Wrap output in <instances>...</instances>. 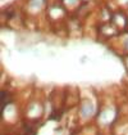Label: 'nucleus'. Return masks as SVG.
<instances>
[{"label":"nucleus","mask_w":128,"mask_h":135,"mask_svg":"<svg viewBox=\"0 0 128 135\" xmlns=\"http://www.w3.org/2000/svg\"><path fill=\"white\" fill-rule=\"evenodd\" d=\"M113 13H114V11L111 8H109V5L101 7L99 9V14H97V23H110Z\"/></svg>","instance_id":"6e6552de"},{"label":"nucleus","mask_w":128,"mask_h":135,"mask_svg":"<svg viewBox=\"0 0 128 135\" xmlns=\"http://www.w3.org/2000/svg\"><path fill=\"white\" fill-rule=\"evenodd\" d=\"M86 59H87V57L86 55H83V57H81V63H85Z\"/></svg>","instance_id":"f8f14e48"},{"label":"nucleus","mask_w":128,"mask_h":135,"mask_svg":"<svg viewBox=\"0 0 128 135\" xmlns=\"http://www.w3.org/2000/svg\"><path fill=\"white\" fill-rule=\"evenodd\" d=\"M96 32H97V37L101 39V40H114L119 37L122 35V32L118 30L117 27L110 22V23H97V28H96Z\"/></svg>","instance_id":"20e7f679"},{"label":"nucleus","mask_w":128,"mask_h":135,"mask_svg":"<svg viewBox=\"0 0 128 135\" xmlns=\"http://www.w3.org/2000/svg\"><path fill=\"white\" fill-rule=\"evenodd\" d=\"M99 105H100V98H97L96 95L95 97L85 95L83 91L81 90V102L76 108V114L79 125L95 122Z\"/></svg>","instance_id":"f257e3e1"},{"label":"nucleus","mask_w":128,"mask_h":135,"mask_svg":"<svg viewBox=\"0 0 128 135\" xmlns=\"http://www.w3.org/2000/svg\"><path fill=\"white\" fill-rule=\"evenodd\" d=\"M115 4V9H120L128 13V0H113Z\"/></svg>","instance_id":"9d476101"},{"label":"nucleus","mask_w":128,"mask_h":135,"mask_svg":"<svg viewBox=\"0 0 128 135\" xmlns=\"http://www.w3.org/2000/svg\"><path fill=\"white\" fill-rule=\"evenodd\" d=\"M111 23L122 33L128 32V13L124 11H120V9L114 11L113 17H111Z\"/></svg>","instance_id":"423d86ee"},{"label":"nucleus","mask_w":128,"mask_h":135,"mask_svg":"<svg viewBox=\"0 0 128 135\" xmlns=\"http://www.w3.org/2000/svg\"><path fill=\"white\" fill-rule=\"evenodd\" d=\"M49 3H50L49 0H26V4L23 8L27 16L36 17L40 13H45Z\"/></svg>","instance_id":"39448f33"},{"label":"nucleus","mask_w":128,"mask_h":135,"mask_svg":"<svg viewBox=\"0 0 128 135\" xmlns=\"http://www.w3.org/2000/svg\"><path fill=\"white\" fill-rule=\"evenodd\" d=\"M105 1H106V3H110V1H113V0H105Z\"/></svg>","instance_id":"ddd939ff"},{"label":"nucleus","mask_w":128,"mask_h":135,"mask_svg":"<svg viewBox=\"0 0 128 135\" xmlns=\"http://www.w3.org/2000/svg\"><path fill=\"white\" fill-rule=\"evenodd\" d=\"M69 13L65 11L63 5L59 1H54V3H49L46 11H45V17L50 25H65V22L69 18Z\"/></svg>","instance_id":"7ed1b4c3"},{"label":"nucleus","mask_w":128,"mask_h":135,"mask_svg":"<svg viewBox=\"0 0 128 135\" xmlns=\"http://www.w3.org/2000/svg\"><path fill=\"white\" fill-rule=\"evenodd\" d=\"M123 135H128V131H127V133H126V134H123Z\"/></svg>","instance_id":"4468645a"},{"label":"nucleus","mask_w":128,"mask_h":135,"mask_svg":"<svg viewBox=\"0 0 128 135\" xmlns=\"http://www.w3.org/2000/svg\"><path fill=\"white\" fill-rule=\"evenodd\" d=\"M23 120L30 122H41L45 121V109H44V98H32L30 99L23 109Z\"/></svg>","instance_id":"f03ea898"},{"label":"nucleus","mask_w":128,"mask_h":135,"mask_svg":"<svg viewBox=\"0 0 128 135\" xmlns=\"http://www.w3.org/2000/svg\"><path fill=\"white\" fill-rule=\"evenodd\" d=\"M120 37V36H119ZM119 49L122 55H126L128 54V35L127 36H123L122 39H119Z\"/></svg>","instance_id":"1a4fd4ad"},{"label":"nucleus","mask_w":128,"mask_h":135,"mask_svg":"<svg viewBox=\"0 0 128 135\" xmlns=\"http://www.w3.org/2000/svg\"><path fill=\"white\" fill-rule=\"evenodd\" d=\"M122 59H123V64H124L126 70L128 71V54H126V55H122Z\"/></svg>","instance_id":"9b49d317"},{"label":"nucleus","mask_w":128,"mask_h":135,"mask_svg":"<svg viewBox=\"0 0 128 135\" xmlns=\"http://www.w3.org/2000/svg\"><path fill=\"white\" fill-rule=\"evenodd\" d=\"M71 16L76 14V12L81 8V5L85 3V0H58Z\"/></svg>","instance_id":"0eeeda50"}]
</instances>
